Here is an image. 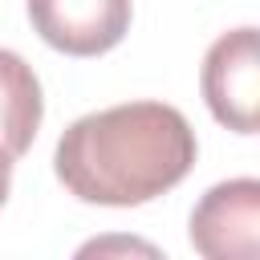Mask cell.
I'll use <instances>...</instances> for the list:
<instances>
[{
	"label": "cell",
	"mask_w": 260,
	"mask_h": 260,
	"mask_svg": "<svg viewBox=\"0 0 260 260\" xmlns=\"http://www.w3.org/2000/svg\"><path fill=\"white\" fill-rule=\"evenodd\" d=\"M195 130L167 102H122L65 126L53 171L69 195L98 207H138L179 187L195 167Z\"/></svg>",
	"instance_id": "obj_1"
},
{
	"label": "cell",
	"mask_w": 260,
	"mask_h": 260,
	"mask_svg": "<svg viewBox=\"0 0 260 260\" xmlns=\"http://www.w3.org/2000/svg\"><path fill=\"white\" fill-rule=\"evenodd\" d=\"M203 102L211 118L236 134H256V102H260V61H256V28L223 32L203 57Z\"/></svg>",
	"instance_id": "obj_2"
},
{
	"label": "cell",
	"mask_w": 260,
	"mask_h": 260,
	"mask_svg": "<svg viewBox=\"0 0 260 260\" xmlns=\"http://www.w3.org/2000/svg\"><path fill=\"white\" fill-rule=\"evenodd\" d=\"M260 232V183H215L191 211V248L207 260H252Z\"/></svg>",
	"instance_id": "obj_3"
},
{
	"label": "cell",
	"mask_w": 260,
	"mask_h": 260,
	"mask_svg": "<svg viewBox=\"0 0 260 260\" xmlns=\"http://www.w3.org/2000/svg\"><path fill=\"white\" fill-rule=\"evenodd\" d=\"M32 32L69 57H102L130 28V0H28Z\"/></svg>",
	"instance_id": "obj_4"
},
{
	"label": "cell",
	"mask_w": 260,
	"mask_h": 260,
	"mask_svg": "<svg viewBox=\"0 0 260 260\" xmlns=\"http://www.w3.org/2000/svg\"><path fill=\"white\" fill-rule=\"evenodd\" d=\"M41 114H45V102H41V81L32 73V65L12 53V49H0V146L20 158L37 130H41Z\"/></svg>",
	"instance_id": "obj_5"
},
{
	"label": "cell",
	"mask_w": 260,
	"mask_h": 260,
	"mask_svg": "<svg viewBox=\"0 0 260 260\" xmlns=\"http://www.w3.org/2000/svg\"><path fill=\"white\" fill-rule=\"evenodd\" d=\"M12 154L0 146V207H4V199H8V187H12Z\"/></svg>",
	"instance_id": "obj_6"
}]
</instances>
